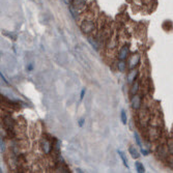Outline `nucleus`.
<instances>
[{
	"label": "nucleus",
	"mask_w": 173,
	"mask_h": 173,
	"mask_svg": "<svg viewBox=\"0 0 173 173\" xmlns=\"http://www.w3.org/2000/svg\"><path fill=\"white\" fill-rule=\"evenodd\" d=\"M42 145H43L42 147H43V149H44L45 154H49V152L51 151V148H52V146H51V143L49 142L48 140H46V139H44V140H43Z\"/></svg>",
	"instance_id": "nucleus-1"
},
{
	"label": "nucleus",
	"mask_w": 173,
	"mask_h": 173,
	"mask_svg": "<svg viewBox=\"0 0 173 173\" xmlns=\"http://www.w3.org/2000/svg\"><path fill=\"white\" fill-rule=\"evenodd\" d=\"M140 104H141V98L139 95H134V98H132V107L134 109H138L140 107Z\"/></svg>",
	"instance_id": "nucleus-2"
},
{
	"label": "nucleus",
	"mask_w": 173,
	"mask_h": 173,
	"mask_svg": "<svg viewBox=\"0 0 173 173\" xmlns=\"http://www.w3.org/2000/svg\"><path fill=\"white\" fill-rule=\"evenodd\" d=\"M139 60H140V57H139V55H134L131 57V59H130L129 63H130V67L131 69H133V67L136 66V64H138Z\"/></svg>",
	"instance_id": "nucleus-3"
},
{
	"label": "nucleus",
	"mask_w": 173,
	"mask_h": 173,
	"mask_svg": "<svg viewBox=\"0 0 173 173\" xmlns=\"http://www.w3.org/2000/svg\"><path fill=\"white\" fill-rule=\"evenodd\" d=\"M4 125H5V128L8 130V131H10V130H13V120L10 117H5L4 118Z\"/></svg>",
	"instance_id": "nucleus-4"
},
{
	"label": "nucleus",
	"mask_w": 173,
	"mask_h": 173,
	"mask_svg": "<svg viewBox=\"0 0 173 173\" xmlns=\"http://www.w3.org/2000/svg\"><path fill=\"white\" fill-rule=\"evenodd\" d=\"M82 28H83V31H84V32H89V31L92 30L93 24L90 23V22H85L84 25L82 26Z\"/></svg>",
	"instance_id": "nucleus-5"
},
{
	"label": "nucleus",
	"mask_w": 173,
	"mask_h": 173,
	"mask_svg": "<svg viewBox=\"0 0 173 173\" xmlns=\"http://www.w3.org/2000/svg\"><path fill=\"white\" fill-rule=\"evenodd\" d=\"M129 151H130V154H131L132 158H134V159H138L139 157H140V154H139L138 150H137L135 147H130Z\"/></svg>",
	"instance_id": "nucleus-6"
},
{
	"label": "nucleus",
	"mask_w": 173,
	"mask_h": 173,
	"mask_svg": "<svg viewBox=\"0 0 173 173\" xmlns=\"http://www.w3.org/2000/svg\"><path fill=\"white\" fill-rule=\"evenodd\" d=\"M85 5V0H75V7L77 10H81Z\"/></svg>",
	"instance_id": "nucleus-7"
},
{
	"label": "nucleus",
	"mask_w": 173,
	"mask_h": 173,
	"mask_svg": "<svg viewBox=\"0 0 173 173\" xmlns=\"http://www.w3.org/2000/svg\"><path fill=\"white\" fill-rule=\"evenodd\" d=\"M128 51H129L128 47H123V48L121 49L120 52H119V58H120V59H125V58L127 57V55H128Z\"/></svg>",
	"instance_id": "nucleus-8"
},
{
	"label": "nucleus",
	"mask_w": 173,
	"mask_h": 173,
	"mask_svg": "<svg viewBox=\"0 0 173 173\" xmlns=\"http://www.w3.org/2000/svg\"><path fill=\"white\" fill-rule=\"evenodd\" d=\"M137 76V71H132L131 73L128 75V80H129L130 83H132L133 81L135 80V78H136Z\"/></svg>",
	"instance_id": "nucleus-9"
},
{
	"label": "nucleus",
	"mask_w": 173,
	"mask_h": 173,
	"mask_svg": "<svg viewBox=\"0 0 173 173\" xmlns=\"http://www.w3.org/2000/svg\"><path fill=\"white\" fill-rule=\"evenodd\" d=\"M136 168H137V171H138L139 173H143V172H145L144 167H143V165L140 163V162H137V163H136Z\"/></svg>",
	"instance_id": "nucleus-10"
},
{
	"label": "nucleus",
	"mask_w": 173,
	"mask_h": 173,
	"mask_svg": "<svg viewBox=\"0 0 173 173\" xmlns=\"http://www.w3.org/2000/svg\"><path fill=\"white\" fill-rule=\"evenodd\" d=\"M118 154H119L120 158L122 159L123 165H125L127 168H129V165H128V160H127V159H125V154H123V152H122V151H120V150H118Z\"/></svg>",
	"instance_id": "nucleus-11"
},
{
	"label": "nucleus",
	"mask_w": 173,
	"mask_h": 173,
	"mask_svg": "<svg viewBox=\"0 0 173 173\" xmlns=\"http://www.w3.org/2000/svg\"><path fill=\"white\" fill-rule=\"evenodd\" d=\"M121 121L123 125H127V115H125V110H121Z\"/></svg>",
	"instance_id": "nucleus-12"
},
{
	"label": "nucleus",
	"mask_w": 173,
	"mask_h": 173,
	"mask_svg": "<svg viewBox=\"0 0 173 173\" xmlns=\"http://www.w3.org/2000/svg\"><path fill=\"white\" fill-rule=\"evenodd\" d=\"M118 69H119L120 72H125V63L123 61H120L119 63H118Z\"/></svg>",
	"instance_id": "nucleus-13"
},
{
	"label": "nucleus",
	"mask_w": 173,
	"mask_h": 173,
	"mask_svg": "<svg viewBox=\"0 0 173 173\" xmlns=\"http://www.w3.org/2000/svg\"><path fill=\"white\" fill-rule=\"evenodd\" d=\"M168 148H169V152L173 156V141H170L168 143Z\"/></svg>",
	"instance_id": "nucleus-14"
},
{
	"label": "nucleus",
	"mask_w": 173,
	"mask_h": 173,
	"mask_svg": "<svg viewBox=\"0 0 173 173\" xmlns=\"http://www.w3.org/2000/svg\"><path fill=\"white\" fill-rule=\"evenodd\" d=\"M135 138H136V141H137V143H138L139 146L142 147V144H141V141H140V138H139L138 133H135Z\"/></svg>",
	"instance_id": "nucleus-15"
},
{
	"label": "nucleus",
	"mask_w": 173,
	"mask_h": 173,
	"mask_svg": "<svg viewBox=\"0 0 173 173\" xmlns=\"http://www.w3.org/2000/svg\"><path fill=\"white\" fill-rule=\"evenodd\" d=\"M138 90V83L136 82V85H134V87H133V90H132V92L135 93L136 91Z\"/></svg>",
	"instance_id": "nucleus-16"
},
{
	"label": "nucleus",
	"mask_w": 173,
	"mask_h": 173,
	"mask_svg": "<svg viewBox=\"0 0 173 173\" xmlns=\"http://www.w3.org/2000/svg\"><path fill=\"white\" fill-rule=\"evenodd\" d=\"M141 152H142V154H144V156H147V154H149V151H148V150H145V149H143V148L141 149Z\"/></svg>",
	"instance_id": "nucleus-17"
},
{
	"label": "nucleus",
	"mask_w": 173,
	"mask_h": 173,
	"mask_svg": "<svg viewBox=\"0 0 173 173\" xmlns=\"http://www.w3.org/2000/svg\"><path fill=\"white\" fill-rule=\"evenodd\" d=\"M84 93H85V89H83V90H82V92H81V96H80V98H81V100H82V98H83V96H84Z\"/></svg>",
	"instance_id": "nucleus-18"
}]
</instances>
